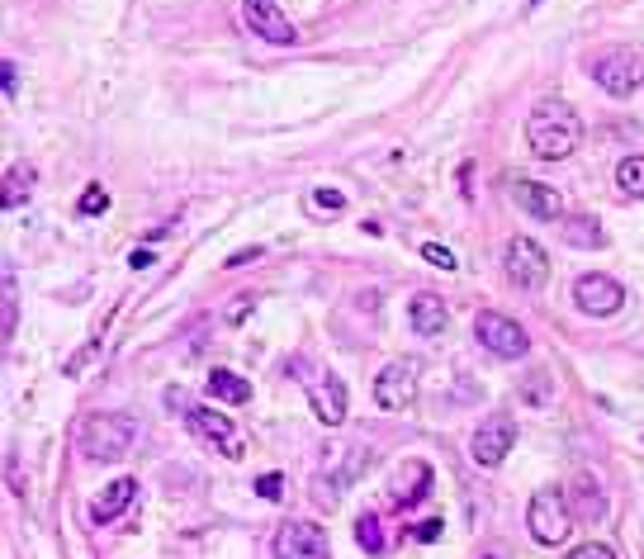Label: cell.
I'll use <instances>...</instances> for the list:
<instances>
[{"instance_id": "obj_1", "label": "cell", "mask_w": 644, "mask_h": 559, "mask_svg": "<svg viewBox=\"0 0 644 559\" xmlns=\"http://www.w3.org/2000/svg\"><path fill=\"white\" fill-rule=\"evenodd\" d=\"M526 143H531V152L545 157V162H564V157H573L578 143H583V119H578V109L564 105L559 95L540 100L536 114L526 119Z\"/></svg>"}, {"instance_id": "obj_2", "label": "cell", "mask_w": 644, "mask_h": 559, "mask_svg": "<svg viewBox=\"0 0 644 559\" xmlns=\"http://www.w3.org/2000/svg\"><path fill=\"white\" fill-rule=\"evenodd\" d=\"M138 441V422L124 413H90L81 427H76V451L86 460H100V465H114L124 460Z\"/></svg>"}, {"instance_id": "obj_3", "label": "cell", "mask_w": 644, "mask_h": 559, "mask_svg": "<svg viewBox=\"0 0 644 559\" xmlns=\"http://www.w3.org/2000/svg\"><path fill=\"white\" fill-rule=\"evenodd\" d=\"M588 76L607 95L626 100V95H635L644 86V53H635V48H607V53H592L588 57Z\"/></svg>"}, {"instance_id": "obj_4", "label": "cell", "mask_w": 644, "mask_h": 559, "mask_svg": "<svg viewBox=\"0 0 644 559\" xmlns=\"http://www.w3.org/2000/svg\"><path fill=\"white\" fill-rule=\"evenodd\" d=\"M526 526L540 545H564L569 541V526H573V512H569V498L559 488H540L531 507H526Z\"/></svg>"}, {"instance_id": "obj_5", "label": "cell", "mask_w": 644, "mask_h": 559, "mask_svg": "<svg viewBox=\"0 0 644 559\" xmlns=\"http://www.w3.org/2000/svg\"><path fill=\"white\" fill-rule=\"evenodd\" d=\"M474 337H479L483 351H493L502 361H521V356L531 351L526 327H521L517 318H507V313H493V308H483L479 318H474Z\"/></svg>"}, {"instance_id": "obj_6", "label": "cell", "mask_w": 644, "mask_h": 559, "mask_svg": "<svg viewBox=\"0 0 644 559\" xmlns=\"http://www.w3.org/2000/svg\"><path fill=\"white\" fill-rule=\"evenodd\" d=\"M512 446H517V422H512L507 413H493V417H483L479 422V432H474V441H469V455H474V465L498 469Z\"/></svg>"}, {"instance_id": "obj_7", "label": "cell", "mask_w": 644, "mask_h": 559, "mask_svg": "<svg viewBox=\"0 0 644 559\" xmlns=\"http://www.w3.org/2000/svg\"><path fill=\"white\" fill-rule=\"evenodd\" d=\"M573 304L583 308L588 318H611L616 308L626 304V289H621L616 275L588 271V275H578V285H573Z\"/></svg>"}, {"instance_id": "obj_8", "label": "cell", "mask_w": 644, "mask_h": 559, "mask_svg": "<svg viewBox=\"0 0 644 559\" xmlns=\"http://www.w3.org/2000/svg\"><path fill=\"white\" fill-rule=\"evenodd\" d=\"M507 275H512V285H521V289H545V280H550V256H545V247L531 242V237H512V242H507Z\"/></svg>"}, {"instance_id": "obj_9", "label": "cell", "mask_w": 644, "mask_h": 559, "mask_svg": "<svg viewBox=\"0 0 644 559\" xmlns=\"http://www.w3.org/2000/svg\"><path fill=\"white\" fill-rule=\"evenodd\" d=\"M327 531L318 522H285L275 531V559H327Z\"/></svg>"}, {"instance_id": "obj_10", "label": "cell", "mask_w": 644, "mask_h": 559, "mask_svg": "<svg viewBox=\"0 0 644 559\" xmlns=\"http://www.w3.org/2000/svg\"><path fill=\"white\" fill-rule=\"evenodd\" d=\"M412 394H417V365L412 361H389L375 375V403L379 408L398 413V408H408L412 403Z\"/></svg>"}, {"instance_id": "obj_11", "label": "cell", "mask_w": 644, "mask_h": 559, "mask_svg": "<svg viewBox=\"0 0 644 559\" xmlns=\"http://www.w3.org/2000/svg\"><path fill=\"white\" fill-rule=\"evenodd\" d=\"M242 15H247V29H251V34L266 38V43H280V48H289V43L299 38V29H294V24L280 15V5H275V0H242Z\"/></svg>"}, {"instance_id": "obj_12", "label": "cell", "mask_w": 644, "mask_h": 559, "mask_svg": "<svg viewBox=\"0 0 644 559\" xmlns=\"http://www.w3.org/2000/svg\"><path fill=\"white\" fill-rule=\"evenodd\" d=\"M185 422H190V432H199L209 446H214V451L242 455V436H237V427L223 413H214V408H190V413H185Z\"/></svg>"}, {"instance_id": "obj_13", "label": "cell", "mask_w": 644, "mask_h": 559, "mask_svg": "<svg viewBox=\"0 0 644 559\" xmlns=\"http://www.w3.org/2000/svg\"><path fill=\"white\" fill-rule=\"evenodd\" d=\"M431 493V465L427 460H403V465L389 474V498L394 507H417Z\"/></svg>"}, {"instance_id": "obj_14", "label": "cell", "mask_w": 644, "mask_h": 559, "mask_svg": "<svg viewBox=\"0 0 644 559\" xmlns=\"http://www.w3.org/2000/svg\"><path fill=\"white\" fill-rule=\"evenodd\" d=\"M512 204H517L521 214L545 218V223L564 214V195H559L555 185H540V181H512Z\"/></svg>"}, {"instance_id": "obj_15", "label": "cell", "mask_w": 644, "mask_h": 559, "mask_svg": "<svg viewBox=\"0 0 644 559\" xmlns=\"http://www.w3.org/2000/svg\"><path fill=\"white\" fill-rule=\"evenodd\" d=\"M408 318H412V332H422V337H441V332H446L450 308H446L441 294H412Z\"/></svg>"}, {"instance_id": "obj_16", "label": "cell", "mask_w": 644, "mask_h": 559, "mask_svg": "<svg viewBox=\"0 0 644 559\" xmlns=\"http://www.w3.org/2000/svg\"><path fill=\"white\" fill-rule=\"evenodd\" d=\"M308 398H313V413H318V422L341 427V417H346V384H341L337 375H327Z\"/></svg>"}, {"instance_id": "obj_17", "label": "cell", "mask_w": 644, "mask_h": 559, "mask_svg": "<svg viewBox=\"0 0 644 559\" xmlns=\"http://www.w3.org/2000/svg\"><path fill=\"white\" fill-rule=\"evenodd\" d=\"M133 498H138V484H133V479H114V484L90 503V517H95V522H114V517H124L128 512Z\"/></svg>"}, {"instance_id": "obj_18", "label": "cell", "mask_w": 644, "mask_h": 559, "mask_svg": "<svg viewBox=\"0 0 644 559\" xmlns=\"http://www.w3.org/2000/svg\"><path fill=\"white\" fill-rule=\"evenodd\" d=\"M569 507H573V517H578V522H597V517H602L607 498L597 493L592 474H578V479H573V488H569Z\"/></svg>"}, {"instance_id": "obj_19", "label": "cell", "mask_w": 644, "mask_h": 559, "mask_svg": "<svg viewBox=\"0 0 644 559\" xmlns=\"http://www.w3.org/2000/svg\"><path fill=\"white\" fill-rule=\"evenodd\" d=\"M34 185H38V176L24 162L10 166V171H5V185H0V204H5V209H24L29 195H34Z\"/></svg>"}, {"instance_id": "obj_20", "label": "cell", "mask_w": 644, "mask_h": 559, "mask_svg": "<svg viewBox=\"0 0 644 559\" xmlns=\"http://www.w3.org/2000/svg\"><path fill=\"white\" fill-rule=\"evenodd\" d=\"M564 237H569L573 247H583V252H597V247H607V233H602V223L588 214H569L564 218Z\"/></svg>"}, {"instance_id": "obj_21", "label": "cell", "mask_w": 644, "mask_h": 559, "mask_svg": "<svg viewBox=\"0 0 644 559\" xmlns=\"http://www.w3.org/2000/svg\"><path fill=\"white\" fill-rule=\"evenodd\" d=\"M209 394L223 398V403H247L251 384L242 375H233V370H214V375H209Z\"/></svg>"}, {"instance_id": "obj_22", "label": "cell", "mask_w": 644, "mask_h": 559, "mask_svg": "<svg viewBox=\"0 0 644 559\" xmlns=\"http://www.w3.org/2000/svg\"><path fill=\"white\" fill-rule=\"evenodd\" d=\"M308 218H318V223H332V218L346 214V195L341 190H313V195L304 199Z\"/></svg>"}, {"instance_id": "obj_23", "label": "cell", "mask_w": 644, "mask_h": 559, "mask_svg": "<svg viewBox=\"0 0 644 559\" xmlns=\"http://www.w3.org/2000/svg\"><path fill=\"white\" fill-rule=\"evenodd\" d=\"M616 185L630 199H644V157H626V162L616 166Z\"/></svg>"}, {"instance_id": "obj_24", "label": "cell", "mask_w": 644, "mask_h": 559, "mask_svg": "<svg viewBox=\"0 0 644 559\" xmlns=\"http://www.w3.org/2000/svg\"><path fill=\"white\" fill-rule=\"evenodd\" d=\"M356 541H360L365 555H379V550H384V526H379L375 512H365V517L356 522Z\"/></svg>"}, {"instance_id": "obj_25", "label": "cell", "mask_w": 644, "mask_h": 559, "mask_svg": "<svg viewBox=\"0 0 644 559\" xmlns=\"http://www.w3.org/2000/svg\"><path fill=\"white\" fill-rule=\"evenodd\" d=\"M19 327V294H15V275H5V342L15 337Z\"/></svg>"}, {"instance_id": "obj_26", "label": "cell", "mask_w": 644, "mask_h": 559, "mask_svg": "<svg viewBox=\"0 0 644 559\" xmlns=\"http://www.w3.org/2000/svg\"><path fill=\"white\" fill-rule=\"evenodd\" d=\"M422 256H427L431 266H441V271H455V252L441 247V242H422Z\"/></svg>"}, {"instance_id": "obj_27", "label": "cell", "mask_w": 644, "mask_h": 559, "mask_svg": "<svg viewBox=\"0 0 644 559\" xmlns=\"http://www.w3.org/2000/svg\"><path fill=\"white\" fill-rule=\"evenodd\" d=\"M105 209H109V195H105V190H100V185H90L86 195H81V214H90V218H95V214H105Z\"/></svg>"}, {"instance_id": "obj_28", "label": "cell", "mask_w": 644, "mask_h": 559, "mask_svg": "<svg viewBox=\"0 0 644 559\" xmlns=\"http://www.w3.org/2000/svg\"><path fill=\"white\" fill-rule=\"evenodd\" d=\"M569 559H616V550L602 541H592V545H578V550H569Z\"/></svg>"}, {"instance_id": "obj_29", "label": "cell", "mask_w": 644, "mask_h": 559, "mask_svg": "<svg viewBox=\"0 0 644 559\" xmlns=\"http://www.w3.org/2000/svg\"><path fill=\"white\" fill-rule=\"evenodd\" d=\"M256 493H261V498H280V493H285V479H280V474H261V479H256Z\"/></svg>"}, {"instance_id": "obj_30", "label": "cell", "mask_w": 644, "mask_h": 559, "mask_svg": "<svg viewBox=\"0 0 644 559\" xmlns=\"http://www.w3.org/2000/svg\"><path fill=\"white\" fill-rule=\"evenodd\" d=\"M0 76H5V95H15V81H19V76H15V62H5V67H0Z\"/></svg>"}, {"instance_id": "obj_31", "label": "cell", "mask_w": 644, "mask_h": 559, "mask_svg": "<svg viewBox=\"0 0 644 559\" xmlns=\"http://www.w3.org/2000/svg\"><path fill=\"white\" fill-rule=\"evenodd\" d=\"M256 256H261V247H247V252H237L228 266H247V261H256Z\"/></svg>"}, {"instance_id": "obj_32", "label": "cell", "mask_w": 644, "mask_h": 559, "mask_svg": "<svg viewBox=\"0 0 644 559\" xmlns=\"http://www.w3.org/2000/svg\"><path fill=\"white\" fill-rule=\"evenodd\" d=\"M417 536H422V541H436V536H441V522H427L422 531H417Z\"/></svg>"}, {"instance_id": "obj_33", "label": "cell", "mask_w": 644, "mask_h": 559, "mask_svg": "<svg viewBox=\"0 0 644 559\" xmlns=\"http://www.w3.org/2000/svg\"><path fill=\"white\" fill-rule=\"evenodd\" d=\"M531 5H540V0H531Z\"/></svg>"}, {"instance_id": "obj_34", "label": "cell", "mask_w": 644, "mask_h": 559, "mask_svg": "<svg viewBox=\"0 0 644 559\" xmlns=\"http://www.w3.org/2000/svg\"><path fill=\"white\" fill-rule=\"evenodd\" d=\"M488 559H493V555H488Z\"/></svg>"}]
</instances>
